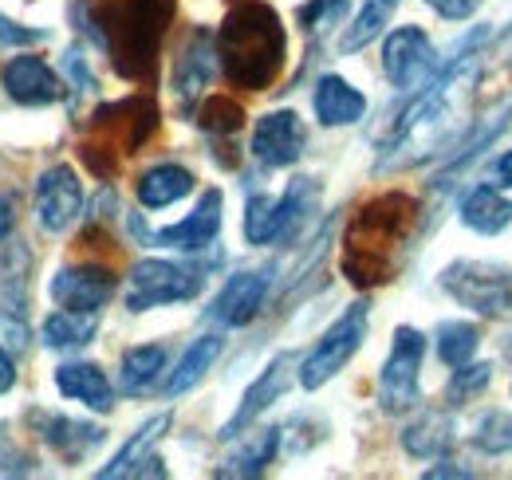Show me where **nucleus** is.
I'll return each mask as SVG.
<instances>
[{
    "label": "nucleus",
    "instance_id": "5701e85b",
    "mask_svg": "<svg viewBox=\"0 0 512 480\" xmlns=\"http://www.w3.org/2000/svg\"><path fill=\"white\" fill-rule=\"evenodd\" d=\"M312 107H316V119L323 126H355V122L367 115L363 91H355L343 75H323L320 83H316Z\"/></svg>",
    "mask_w": 512,
    "mask_h": 480
},
{
    "label": "nucleus",
    "instance_id": "4c0bfd02",
    "mask_svg": "<svg viewBox=\"0 0 512 480\" xmlns=\"http://www.w3.org/2000/svg\"><path fill=\"white\" fill-rule=\"evenodd\" d=\"M64 75L75 83L71 91H79V95H91V91H95V75H91V67H87L79 48H67L64 52Z\"/></svg>",
    "mask_w": 512,
    "mask_h": 480
},
{
    "label": "nucleus",
    "instance_id": "7ed1b4c3",
    "mask_svg": "<svg viewBox=\"0 0 512 480\" xmlns=\"http://www.w3.org/2000/svg\"><path fill=\"white\" fill-rule=\"evenodd\" d=\"M284 56H288V36L272 4L245 0L225 16L217 32V60L233 87L245 91L272 87V79L284 67Z\"/></svg>",
    "mask_w": 512,
    "mask_h": 480
},
{
    "label": "nucleus",
    "instance_id": "1a4fd4ad",
    "mask_svg": "<svg viewBox=\"0 0 512 480\" xmlns=\"http://www.w3.org/2000/svg\"><path fill=\"white\" fill-rule=\"evenodd\" d=\"M201 280L190 268L174 264V260H138L130 268V311H150V307H166V303H186L201 292Z\"/></svg>",
    "mask_w": 512,
    "mask_h": 480
},
{
    "label": "nucleus",
    "instance_id": "c9c22d12",
    "mask_svg": "<svg viewBox=\"0 0 512 480\" xmlns=\"http://www.w3.org/2000/svg\"><path fill=\"white\" fill-rule=\"evenodd\" d=\"M197 122L209 134H237L245 126V111H241V103H233L225 95H213V99H205L197 107Z\"/></svg>",
    "mask_w": 512,
    "mask_h": 480
},
{
    "label": "nucleus",
    "instance_id": "a878e982",
    "mask_svg": "<svg viewBox=\"0 0 512 480\" xmlns=\"http://www.w3.org/2000/svg\"><path fill=\"white\" fill-rule=\"evenodd\" d=\"M134 193H138V205H142V209H166V205L182 201L186 193H193V174L186 166L162 162V166H150V170L138 178Z\"/></svg>",
    "mask_w": 512,
    "mask_h": 480
},
{
    "label": "nucleus",
    "instance_id": "37998d69",
    "mask_svg": "<svg viewBox=\"0 0 512 480\" xmlns=\"http://www.w3.org/2000/svg\"><path fill=\"white\" fill-rule=\"evenodd\" d=\"M16 386V362L8 359V351L0 347V394H8Z\"/></svg>",
    "mask_w": 512,
    "mask_h": 480
},
{
    "label": "nucleus",
    "instance_id": "79ce46f5",
    "mask_svg": "<svg viewBox=\"0 0 512 480\" xmlns=\"http://www.w3.org/2000/svg\"><path fill=\"white\" fill-rule=\"evenodd\" d=\"M493 181H497L501 189H512V150H505V154L497 158V166H493Z\"/></svg>",
    "mask_w": 512,
    "mask_h": 480
},
{
    "label": "nucleus",
    "instance_id": "4be33fe9",
    "mask_svg": "<svg viewBox=\"0 0 512 480\" xmlns=\"http://www.w3.org/2000/svg\"><path fill=\"white\" fill-rule=\"evenodd\" d=\"M56 386H60L64 398L83 402L95 414H107L115 406V386L107 382V374L95 362H64L56 370Z\"/></svg>",
    "mask_w": 512,
    "mask_h": 480
},
{
    "label": "nucleus",
    "instance_id": "a19ab883",
    "mask_svg": "<svg viewBox=\"0 0 512 480\" xmlns=\"http://www.w3.org/2000/svg\"><path fill=\"white\" fill-rule=\"evenodd\" d=\"M442 20H469L477 8H481V0H426Z\"/></svg>",
    "mask_w": 512,
    "mask_h": 480
},
{
    "label": "nucleus",
    "instance_id": "f257e3e1",
    "mask_svg": "<svg viewBox=\"0 0 512 480\" xmlns=\"http://www.w3.org/2000/svg\"><path fill=\"white\" fill-rule=\"evenodd\" d=\"M489 40V28H477L469 40L457 44V56L446 60L410 99V107L394 119L390 138L383 142L379 170H414L430 158L449 154L465 130L473 126L469 103L481 75V44Z\"/></svg>",
    "mask_w": 512,
    "mask_h": 480
},
{
    "label": "nucleus",
    "instance_id": "412c9836",
    "mask_svg": "<svg viewBox=\"0 0 512 480\" xmlns=\"http://www.w3.org/2000/svg\"><path fill=\"white\" fill-rule=\"evenodd\" d=\"M461 225H469L481 237H497L512 225V201L501 193V185H473L461 201Z\"/></svg>",
    "mask_w": 512,
    "mask_h": 480
},
{
    "label": "nucleus",
    "instance_id": "dca6fc26",
    "mask_svg": "<svg viewBox=\"0 0 512 480\" xmlns=\"http://www.w3.org/2000/svg\"><path fill=\"white\" fill-rule=\"evenodd\" d=\"M264 296H268V272H237L225 280L217 300L209 303L205 319L217 327H245L260 315Z\"/></svg>",
    "mask_w": 512,
    "mask_h": 480
},
{
    "label": "nucleus",
    "instance_id": "e433bc0d",
    "mask_svg": "<svg viewBox=\"0 0 512 480\" xmlns=\"http://www.w3.org/2000/svg\"><path fill=\"white\" fill-rule=\"evenodd\" d=\"M343 16H347V0H308L300 8V28L308 36H323L327 28L343 24Z\"/></svg>",
    "mask_w": 512,
    "mask_h": 480
},
{
    "label": "nucleus",
    "instance_id": "6e6552de",
    "mask_svg": "<svg viewBox=\"0 0 512 480\" xmlns=\"http://www.w3.org/2000/svg\"><path fill=\"white\" fill-rule=\"evenodd\" d=\"M422 359H426V335L414 327H398L390 355L379 374V406L386 414H406L422 398Z\"/></svg>",
    "mask_w": 512,
    "mask_h": 480
},
{
    "label": "nucleus",
    "instance_id": "cd10ccee",
    "mask_svg": "<svg viewBox=\"0 0 512 480\" xmlns=\"http://www.w3.org/2000/svg\"><path fill=\"white\" fill-rule=\"evenodd\" d=\"M95 331H99V311H71V307H60V311H52V315L44 319L40 339H44V347H52V351H71V347L91 343Z\"/></svg>",
    "mask_w": 512,
    "mask_h": 480
},
{
    "label": "nucleus",
    "instance_id": "423d86ee",
    "mask_svg": "<svg viewBox=\"0 0 512 480\" xmlns=\"http://www.w3.org/2000/svg\"><path fill=\"white\" fill-rule=\"evenodd\" d=\"M442 288L453 300L485 319L512 315V268L485 260H457L442 272Z\"/></svg>",
    "mask_w": 512,
    "mask_h": 480
},
{
    "label": "nucleus",
    "instance_id": "bb28decb",
    "mask_svg": "<svg viewBox=\"0 0 512 480\" xmlns=\"http://www.w3.org/2000/svg\"><path fill=\"white\" fill-rule=\"evenodd\" d=\"M170 414H154L150 421H142L138 429H134V437H130L127 445L111 457V465H103L99 469V480H115V477H134L138 473V465L154 453V445L166 437V429H170Z\"/></svg>",
    "mask_w": 512,
    "mask_h": 480
},
{
    "label": "nucleus",
    "instance_id": "393cba45",
    "mask_svg": "<svg viewBox=\"0 0 512 480\" xmlns=\"http://www.w3.org/2000/svg\"><path fill=\"white\" fill-rule=\"evenodd\" d=\"M40 418V414H36ZM40 437L64 457V461H79L87 457L99 441H103V429L99 425H87V421L64 418V414H44L40 418Z\"/></svg>",
    "mask_w": 512,
    "mask_h": 480
},
{
    "label": "nucleus",
    "instance_id": "b1692460",
    "mask_svg": "<svg viewBox=\"0 0 512 480\" xmlns=\"http://www.w3.org/2000/svg\"><path fill=\"white\" fill-rule=\"evenodd\" d=\"M453 441H457V425L449 418L446 410H426L418 421H410L406 429H402V449L410 453V457H442L453 449Z\"/></svg>",
    "mask_w": 512,
    "mask_h": 480
},
{
    "label": "nucleus",
    "instance_id": "20e7f679",
    "mask_svg": "<svg viewBox=\"0 0 512 480\" xmlns=\"http://www.w3.org/2000/svg\"><path fill=\"white\" fill-rule=\"evenodd\" d=\"M418 217V205L406 193H383L367 201L351 229H347V248H343V276L355 288H375L386 284L394 272V248L406 240L410 225Z\"/></svg>",
    "mask_w": 512,
    "mask_h": 480
},
{
    "label": "nucleus",
    "instance_id": "2eb2a0df",
    "mask_svg": "<svg viewBox=\"0 0 512 480\" xmlns=\"http://www.w3.org/2000/svg\"><path fill=\"white\" fill-rule=\"evenodd\" d=\"M119 280L111 268L103 264H75V268H60L52 280V300L71 311H99L103 303L115 296Z\"/></svg>",
    "mask_w": 512,
    "mask_h": 480
},
{
    "label": "nucleus",
    "instance_id": "6ab92c4d",
    "mask_svg": "<svg viewBox=\"0 0 512 480\" xmlns=\"http://www.w3.org/2000/svg\"><path fill=\"white\" fill-rule=\"evenodd\" d=\"M213 71H217V44L205 28H197V32H190V40L178 56V67H174V91H178V103L186 111H193L201 91L213 83Z\"/></svg>",
    "mask_w": 512,
    "mask_h": 480
},
{
    "label": "nucleus",
    "instance_id": "f704fd0d",
    "mask_svg": "<svg viewBox=\"0 0 512 480\" xmlns=\"http://www.w3.org/2000/svg\"><path fill=\"white\" fill-rule=\"evenodd\" d=\"M489 382H493V366H489V362H461V366H453V378H449V386H446L449 406L473 402Z\"/></svg>",
    "mask_w": 512,
    "mask_h": 480
},
{
    "label": "nucleus",
    "instance_id": "c85d7f7f",
    "mask_svg": "<svg viewBox=\"0 0 512 480\" xmlns=\"http://www.w3.org/2000/svg\"><path fill=\"white\" fill-rule=\"evenodd\" d=\"M217 355H221V335H201V339H193L190 347H186V355L178 359V366H174L170 378H166V398H178V394L193 390V386L213 370Z\"/></svg>",
    "mask_w": 512,
    "mask_h": 480
},
{
    "label": "nucleus",
    "instance_id": "f3484780",
    "mask_svg": "<svg viewBox=\"0 0 512 480\" xmlns=\"http://www.w3.org/2000/svg\"><path fill=\"white\" fill-rule=\"evenodd\" d=\"M292 366H296V359L292 355H276V359L264 366V374L256 378L253 386L245 390V398H241V406H237V414L221 425V441H237L249 425H253L284 390H288V378H292Z\"/></svg>",
    "mask_w": 512,
    "mask_h": 480
},
{
    "label": "nucleus",
    "instance_id": "f8f14e48",
    "mask_svg": "<svg viewBox=\"0 0 512 480\" xmlns=\"http://www.w3.org/2000/svg\"><path fill=\"white\" fill-rule=\"evenodd\" d=\"M83 213V185L71 166H52L36 181V221L44 233H64Z\"/></svg>",
    "mask_w": 512,
    "mask_h": 480
},
{
    "label": "nucleus",
    "instance_id": "39448f33",
    "mask_svg": "<svg viewBox=\"0 0 512 480\" xmlns=\"http://www.w3.org/2000/svg\"><path fill=\"white\" fill-rule=\"evenodd\" d=\"M367 323H371V303H351L323 331V339L308 351V359L300 362V386L304 390H320L323 382H331L347 362L359 355V347L367 339Z\"/></svg>",
    "mask_w": 512,
    "mask_h": 480
},
{
    "label": "nucleus",
    "instance_id": "7c9ffc66",
    "mask_svg": "<svg viewBox=\"0 0 512 480\" xmlns=\"http://www.w3.org/2000/svg\"><path fill=\"white\" fill-rule=\"evenodd\" d=\"M398 4H402V0H367V4L359 8V16L347 24V32L339 36V52H343V56H355V52H363L371 40H379Z\"/></svg>",
    "mask_w": 512,
    "mask_h": 480
},
{
    "label": "nucleus",
    "instance_id": "473e14b6",
    "mask_svg": "<svg viewBox=\"0 0 512 480\" xmlns=\"http://www.w3.org/2000/svg\"><path fill=\"white\" fill-rule=\"evenodd\" d=\"M434 347H438V359L446 362V366H461V362H469L477 355L481 331L473 323H465V319H449V323H438Z\"/></svg>",
    "mask_w": 512,
    "mask_h": 480
},
{
    "label": "nucleus",
    "instance_id": "aec40b11",
    "mask_svg": "<svg viewBox=\"0 0 512 480\" xmlns=\"http://www.w3.org/2000/svg\"><path fill=\"white\" fill-rule=\"evenodd\" d=\"M509 122H512V99H501V107L493 111V115H485L481 122H473L469 130H465V138L453 146V154H449V162H446V170H442V178H438V189H449L453 181L461 178L505 130H509Z\"/></svg>",
    "mask_w": 512,
    "mask_h": 480
},
{
    "label": "nucleus",
    "instance_id": "58836bf2",
    "mask_svg": "<svg viewBox=\"0 0 512 480\" xmlns=\"http://www.w3.org/2000/svg\"><path fill=\"white\" fill-rule=\"evenodd\" d=\"M40 40H48V32L24 28V24L8 20V16H0V44H4V48H32V44H40Z\"/></svg>",
    "mask_w": 512,
    "mask_h": 480
},
{
    "label": "nucleus",
    "instance_id": "0eeeda50",
    "mask_svg": "<svg viewBox=\"0 0 512 480\" xmlns=\"http://www.w3.org/2000/svg\"><path fill=\"white\" fill-rule=\"evenodd\" d=\"M316 201V181L296 178L288 185L284 197H268V193H253L245 205V240L264 248L276 240H288L296 233V225L304 221L308 205Z\"/></svg>",
    "mask_w": 512,
    "mask_h": 480
},
{
    "label": "nucleus",
    "instance_id": "2f4dec72",
    "mask_svg": "<svg viewBox=\"0 0 512 480\" xmlns=\"http://www.w3.org/2000/svg\"><path fill=\"white\" fill-rule=\"evenodd\" d=\"M276 449H280V429H260L217 469V477H260L272 465Z\"/></svg>",
    "mask_w": 512,
    "mask_h": 480
},
{
    "label": "nucleus",
    "instance_id": "4468645a",
    "mask_svg": "<svg viewBox=\"0 0 512 480\" xmlns=\"http://www.w3.org/2000/svg\"><path fill=\"white\" fill-rule=\"evenodd\" d=\"M0 83H4V95L20 107H48V103H60L64 99V83L60 75L40 60V56H16V60L4 63L0 71Z\"/></svg>",
    "mask_w": 512,
    "mask_h": 480
},
{
    "label": "nucleus",
    "instance_id": "f03ea898",
    "mask_svg": "<svg viewBox=\"0 0 512 480\" xmlns=\"http://www.w3.org/2000/svg\"><path fill=\"white\" fill-rule=\"evenodd\" d=\"M71 16L83 32H91L99 48L111 52L115 71L123 79L150 83L162 36L174 20V0H103V4L79 0V8L71 4Z\"/></svg>",
    "mask_w": 512,
    "mask_h": 480
},
{
    "label": "nucleus",
    "instance_id": "a18cd8bd",
    "mask_svg": "<svg viewBox=\"0 0 512 480\" xmlns=\"http://www.w3.org/2000/svg\"><path fill=\"white\" fill-rule=\"evenodd\" d=\"M434 477H473V473H469V469H453L449 461H442V465L426 469V480H434Z\"/></svg>",
    "mask_w": 512,
    "mask_h": 480
},
{
    "label": "nucleus",
    "instance_id": "ea45409f",
    "mask_svg": "<svg viewBox=\"0 0 512 480\" xmlns=\"http://www.w3.org/2000/svg\"><path fill=\"white\" fill-rule=\"evenodd\" d=\"M0 473H16V477H20V473H32V457L8 437L4 425H0Z\"/></svg>",
    "mask_w": 512,
    "mask_h": 480
},
{
    "label": "nucleus",
    "instance_id": "a211bd4d",
    "mask_svg": "<svg viewBox=\"0 0 512 480\" xmlns=\"http://www.w3.org/2000/svg\"><path fill=\"white\" fill-rule=\"evenodd\" d=\"M221 205H225L221 189H205L201 201H197V209H193L186 221L150 233V240L162 244V248H178V252H201V248H209L217 240V233H221Z\"/></svg>",
    "mask_w": 512,
    "mask_h": 480
},
{
    "label": "nucleus",
    "instance_id": "72a5a7b5",
    "mask_svg": "<svg viewBox=\"0 0 512 480\" xmlns=\"http://www.w3.org/2000/svg\"><path fill=\"white\" fill-rule=\"evenodd\" d=\"M469 441H473L481 453H489V457L512 453V414H505V410L481 414V421H477L473 433H469Z\"/></svg>",
    "mask_w": 512,
    "mask_h": 480
},
{
    "label": "nucleus",
    "instance_id": "ddd939ff",
    "mask_svg": "<svg viewBox=\"0 0 512 480\" xmlns=\"http://www.w3.org/2000/svg\"><path fill=\"white\" fill-rule=\"evenodd\" d=\"M304 142H308V130L296 111H272L256 122L253 130V158L268 170H284L292 162H300L304 154Z\"/></svg>",
    "mask_w": 512,
    "mask_h": 480
},
{
    "label": "nucleus",
    "instance_id": "9b49d317",
    "mask_svg": "<svg viewBox=\"0 0 512 480\" xmlns=\"http://www.w3.org/2000/svg\"><path fill=\"white\" fill-rule=\"evenodd\" d=\"M158 126V107L154 99L146 95H130L123 103H107L91 115V130H99L107 138V150H123V154H134Z\"/></svg>",
    "mask_w": 512,
    "mask_h": 480
},
{
    "label": "nucleus",
    "instance_id": "c756f323",
    "mask_svg": "<svg viewBox=\"0 0 512 480\" xmlns=\"http://www.w3.org/2000/svg\"><path fill=\"white\" fill-rule=\"evenodd\" d=\"M162 370H166V347H158V343L130 347L127 355H123V366H119V390L130 394V398H138V394H146L162 378Z\"/></svg>",
    "mask_w": 512,
    "mask_h": 480
},
{
    "label": "nucleus",
    "instance_id": "c03bdc74",
    "mask_svg": "<svg viewBox=\"0 0 512 480\" xmlns=\"http://www.w3.org/2000/svg\"><path fill=\"white\" fill-rule=\"evenodd\" d=\"M12 225H16V213H12V201L0 197V244L12 237Z\"/></svg>",
    "mask_w": 512,
    "mask_h": 480
},
{
    "label": "nucleus",
    "instance_id": "9d476101",
    "mask_svg": "<svg viewBox=\"0 0 512 480\" xmlns=\"http://www.w3.org/2000/svg\"><path fill=\"white\" fill-rule=\"evenodd\" d=\"M383 71L398 91H418L438 71V52H434L430 36L414 24L394 28L383 44Z\"/></svg>",
    "mask_w": 512,
    "mask_h": 480
}]
</instances>
